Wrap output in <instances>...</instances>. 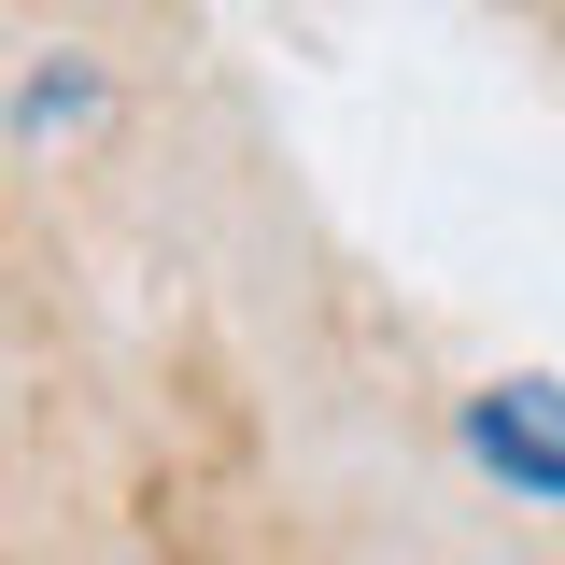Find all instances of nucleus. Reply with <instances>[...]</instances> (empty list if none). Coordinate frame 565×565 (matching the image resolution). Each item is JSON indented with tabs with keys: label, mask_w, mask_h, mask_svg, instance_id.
Masks as SVG:
<instances>
[{
	"label": "nucleus",
	"mask_w": 565,
	"mask_h": 565,
	"mask_svg": "<svg viewBox=\"0 0 565 565\" xmlns=\"http://www.w3.org/2000/svg\"><path fill=\"white\" fill-rule=\"evenodd\" d=\"M467 452H481L494 481H523V494L565 509V396L552 382H494L481 411H467Z\"/></svg>",
	"instance_id": "1"
},
{
	"label": "nucleus",
	"mask_w": 565,
	"mask_h": 565,
	"mask_svg": "<svg viewBox=\"0 0 565 565\" xmlns=\"http://www.w3.org/2000/svg\"><path fill=\"white\" fill-rule=\"evenodd\" d=\"M85 99H99V85H85V71H43V85H29V99H14V128H29V141H57L71 114H85Z\"/></svg>",
	"instance_id": "2"
}]
</instances>
